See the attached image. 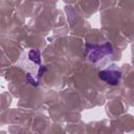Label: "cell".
Masks as SVG:
<instances>
[{
	"label": "cell",
	"instance_id": "obj_1",
	"mask_svg": "<svg viewBox=\"0 0 134 134\" xmlns=\"http://www.w3.org/2000/svg\"><path fill=\"white\" fill-rule=\"evenodd\" d=\"M99 77L102 80H104L105 82L111 84V85H116L120 79V71L117 70V69H106V70H103L98 73Z\"/></svg>",
	"mask_w": 134,
	"mask_h": 134
}]
</instances>
